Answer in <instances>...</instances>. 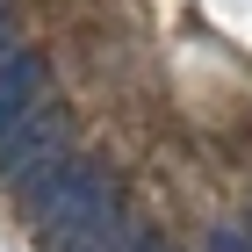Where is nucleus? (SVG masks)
Listing matches in <instances>:
<instances>
[{
    "mask_svg": "<svg viewBox=\"0 0 252 252\" xmlns=\"http://www.w3.org/2000/svg\"><path fill=\"white\" fill-rule=\"evenodd\" d=\"M202 252H252V231H238V223H216Z\"/></svg>",
    "mask_w": 252,
    "mask_h": 252,
    "instance_id": "obj_5",
    "label": "nucleus"
},
{
    "mask_svg": "<svg viewBox=\"0 0 252 252\" xmlns=\"http://www.w3.org/2000/svg\"><path fill=\"white\" fill-rule=\"evenodd\" d=\"M108 252H158V245H152V231H144V223H116Z\"/></svg>",
    "mask_w": 252,
    "mask_h": 252,
    "instance_id": "obj_4",
    "label": "nucleus"
},
{
    "mask_svg": "<svg viewBox=\"0 0 252 252\" xmlns=\"http://www.w3.org/2000/svg\"><path fill=\"white\" fill-rule=\"evenodd\" d=\"M58 144H65V123L51 116V108H36L15 137H0V180H15V188H22L36 166H51V158H58Z\"/></svg>",
    "mask_w": 252,
    "mask_h": 252,
    "instance_id": "obj_2",
    "label": "nucleus"
},
{
    "mask_svg": "<svg viewBox=\"0 0 252 252\" xmlns=\"http://www.w3.org/2000/svg\"><path fill=\"white\" fill-rule=\"evenodd\" d=\"M36 108H43V58L15 43V51L0 58V137H15Z\"/></svg>",
    "mask_w": 252,
    "mask_h": 252,
    "instance_id": "obj_3",
    "label": "nucleus"
},
{
    "mask_svg": "<svg viewBox=\"0 0 252 252\" xmlns=\"http://www.w3.org/2000/svg\"><path fill=\"white\" fill-rule=\"evenodd\" d=\"M36 231L51 252H108L116 238V188L87 158H58L36 188Z\"/></svg>",
    "mask_w": 252,
    "mask_h": 252,
    "instance_id": "obj_1",
    "label": "nucleus"
},
{
    "mask_svg": "<svg viewBox=\"0 0 252 252\" xmlns=\"http://www.w3.org/2000/svg\"><path fill=\"white\" fill-rule=\"evenodd\" d=\"M15 51V22H7V7H0V58Z\"/></svg>",
    "mask_w": 252,
    "mask_h": 252,
    "instance_id": "obj_6",
    "label": "nucleus"
}]
</instances>
